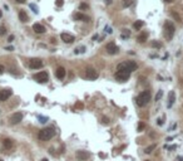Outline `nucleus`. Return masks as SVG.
I'll list each match as a JSON object with an SVG mask.
<instances>
[{"label": "nucleus", "mask_w": 183, "mask_h": 161, "mask_svg": "<svg viewBox=\"0 0 183 161\" xmlns=\"http://www.w3.org/2000/svg\"><path fill=\"white\" fill-rule=\"evenodd\" d=\"M43 67V62L40 59H38V58H34V59L30 61V68L33 69H39Z\"/></svg>", "instance_id": "1a4fd4ad"}, {"label": "nucleus", "mask_w": 183, "mask_h": 161, "mask_svg": "<svg viewBox=\"0 0 183 161\" xmlns=\"http://www.w3.org/2000/svg\"><path fill=\"white\" fill-rule=\"evenodd\" d=\"M74 20L89 21V20H90V18H89V17H87V15H84V14H82V13H77V14H74Z\"/></svg>", "instance_id": "2eb2a0df"}, {"label": "nucleus", "mask_w": 183, "mask_h": 161, "mask_svg": "<svg viewBox=\"0 0 183 161\" xmlns=\"http://www.w3.org/2000/svg\"><path fill=\"white\" fill-rule=\"evenodd\" d=\"M152 47L153 48H162V43L158 42V40H153L152 42Z\"/></svg>", "instance_id": "4be33fe9"}, {"label": "nucleus", "mask_w": 183, "mask_h": 161, "mask_svg": "<svg viewBox=\"0 0 183 161\" xmlns=\"http://www.w3.org/2000/svg\"><path fill=\"white\" fill-rule=\"evenodd\" d=\"M172 17H174V19L177 20V21H181V17H179L175 11H172Z\"/></svg>", "instance_id": "bb28decb"}, {"label": "nucleus", "mask_w": 183, "mask_h": 161, "mask_svg": "<svg viewBox=\"0 0 183 161\" xmlns=\"http://www.w3.org/2000/svg\"><path fill=\"white\" fill-rule=\"evenodd\" d=\"M21 120H23V113H21V112L13 113V115L10 116V118H9V121H10L11 125H16V123H19Z\"/></svg>", "instance_id": "423d86ee"}, {"label": "nucleus", "mask_w": 183, "mask_h": 161, "mask_svg": "<svg viewBox=\"0 0 183 161\" xmlns=\"http://www.w3.org/2000/svg\"><path fill=\"white\" fill-rule=\"evenodd\" d=\"M137 68H138L137 63H134V62H128L127 63V69L129 72H134V71H137Z\"/></svg>", "instance_id": "f3484780"}, {"label": "nucleus", "mask_w": 183, "mask_h": 161, "mask_svg": "<svg viewBox=\"0 0 183 161\" xmlns=\"http://www.w3.org/2000/svg\"><path fill=\"white\" fill-rule=\"evenodd\" d=\"M3 145H4V147H5V149H11V146H13V141L10 140V138H5V140L3 141Z\"/></svg>", "instance_id": "6ab92c4d"}, {"label": "nucleus", "mask_w": 183, "mask_h": 161, "mask_svg": "<svg viewBox=\"0 0 183 161\" xmlns=\"http://www.w3.org/2000/svg\"><path fill=\"white\" fill-rule=\"evenodd\" d=\"M63 4H64L63 0H56V1H55V5H56V6H62Z\"/></svg>", "instance_id": "c756f323"}, {"label": "nucleus", "mask_w": 183, "mask_h": 161, "mask_svg": "<svg viewBox=\"0 0 183 161\" xmlns=\"http://www.w3.org/2000/svg\"><path fill=\"white\" fill-rule=\"evenodd\" d=\"M173 34H174V25L171 23V21L167 20L166 23H164V35H166V38L168 40H171Z\"/></svg>", "instance_id": "7ed1b4c3"}, {"label": "nucleus", "mask_w": 183, "mask_h": 161, "mask_svg": "<svg viewBox=\"0 0 183 161\" xmlns=\"http://www.w3.org/2000/svg\"><path fill=\"white\" fill-rule=\"evenodd\" d=\"M144 127H145V125H144L143 122H141L139 125H138V132H142V131L144 130Z\"/></svg>", "instance_id": "a878e982"}, {"label": "nucleus", "mask_w": 183, "mask_h": 161, "mask_svg": "<svg viewBox=\"0 0 183 161\" xmlns=\"http://www.w3.org/2000/svg\"><path fill=\"white\" fill-rule=\"evenodd\" d=\"M162 94H163V92H162V91H158V93L156 94V98H154V99H156V101H159V99H160V97H162Z\"/></svg>", "instance_id": "cd10ccee"}, {"label": "nucleus", "mask_w": 183, "mask_h": 161, "mask_svg": "<svg viewBox=\"0 0 183 161\" xmlns=\"http://www.w3.org/2000/svg\"><path fill=\"white\" fill-rule=\"evenodd\" d=\"M79 9H80V10H88V9H89V5H88L87 3H80Z\"/></svg>", "instance_id": "b1692460"}, {"label": "nucleus", "mask_w": 183, "mask_h": 161, "mask_svg": "<svg viewBox=\"0 0 183 161\" xmlns=\"http://www.w3.org/2000/svg\"><path fill=\"white\" fill-rule=\"evenodd\" d=\"M4 72V67H3V65L1 64H0V74H1V73Z\"/></svg>", "instance_id": "473e14b6"}, {"label": "nucleus", "mask_w": 183, "mask_h": 161, "mask_svg": "<svg viewBox=\"0 0 183 161\" xmlns=\"http://www.w3.org/2000/svg\"><path fill=\"white\" fill-rule=\"evenodd\" d=\"M111 3H112V0H105V4H107V5H109Z\"/></svg>", "instance_id": "72a5a7b5"}, {"label": "nucleus", "mask_w": 183, "mask_h": 161, "mask_svg": "<svg viewBox=\"0 0 183 161\" xmlns=\"http://www.w3.org/2000/svg\"><path fill=\"white\" fill-rule=\"evenodd\" d=\"M85 77H87L88 79L94 80V79H97V78L99 77V74H98L97 71H94V69H92V68H88V69L85 71Z\"/></svg>", "instance_id": "0eeeda50"}, {"label": "nucleus", "mask_w": 183, "mask_h": 161, "mask_svg": "<svg viewBox=\"0 0 183 161\" xmlns=\"http://www.w3.org/2000/svg\"><path fill=\"white\" fill-rule=\"evenodd\" d=\"M75 156H77V159L78 160H88L90 157V152H88V151H77V153H75Z\"/></svg>", "instance_id": "6e6552de"}, {"label": "nucleus", "mask_w": 183, "mask_h": 161, "mask_svg": "<svg viewBox=\"0 0 183 161\" xmlns=\"http://www.w3.org/2000/svg\"><path fill=\"white\" fill-rule=\"evenodd\" d=\"M166 3H173V0H166Z\"/></svg>", "instance_id": "f704fd0d"}, {"label": "nucleus", "mask_w": 183, "mask_h": 161, "mask_svg": "<svg viewBox=\"0 0 183 161\" xmlns=\"http://www.w3.org/2000/svg\"><path fill=\"white\" fill-rule=\"evenodd\" d=\"M174 102V92H171L169 93V103H168V107H171Z\"/></svg>", "instance_id": "5701e85b"}, {"label": "nucleus", "mask_w": 183, "mask_h": 161, "mask_svg": "<svg viewBox=\"0 0 183 161\" xmlns=\"http://www.w3.org/2000/svg\"><path fill=\"white\" fill-rule=\"evenodd\" d=\"M60 38H62V40H63L64 43H73V42L75 40L74 36H73L72 34H68V33H62Z\"/></svg>", "instance_id": "9b49d317"}, {"label": "nucleus", "mask_w": 183, "mask_h": 161, "mask_svg": "<svg viewBox=\"0 0 183 161\" xmlns=\"http://www.w3.org/2000/svg\"><path fill=\"white\" fill-rule=\"evenodd\" d=\"M143 25H144V23H143L142 20H137V21H134V24H133L134 29H137V30H138V29H142Z\"/></svg>", "instance_id": "aec40b11"}, {"label": "nucleus", "mask_w": 183, "mask_h": 161, "mask_svg": "<svg viewBox=\"0 0 183 161\" xmlns=\"http://www.w3.org/2000/svg\"><path fill=\"white\" fill-rule=\"evenodd\" d=\"M15 1H16V3H19V4H24V3L26 1V0H15Z\"/></svg>", "instance_id": "2f4dec72"}, {"label": "nucleus", "mask_w": 183, "mask_h": 161, "mask_svg": "<svg viewBox=\"0 0 183 161\" xmlns=\"http://www.w3.org/2000/svg\"><path fill=\"white\" fill-rule=\"evenodd\" d=\"M107 50H108L109 54H117V53H118V50H119V48L117 47L114 43H108V44H107Z\"/></svg>", "instance_id": "f8f14e48"}, {"label": "nucleus", "mask_w": 183, "mask_h": 161, "mask_svg": "<svg viewBox=\"0 0 183 161\" xmlns=\"http://www.w3.org/2000/svg\"><path fill=\"white\" fill-rule=\"evenodd\" d=\"M145 161H149V160H145Z\"/></svg>", "instance_id": "58836bf2"}, {"label": "nucleus", "mask_w": 183, "mask_h": 161, "mask_svg": "<svg viewBox=\"0 0 183 161\" xmlns=\"http://www.w3.org/2000/svg\"><path fill=\"white\" fill-rule=\"evenodd\" d=\"M55 76L58 79H63L65 77V68L64 67H58V69L55 71Z\"/></svg>", "instance_id": "4468645a"}, {"label": "nucleus", "mask_w": 183, "mask_h": 161, "mask_svg": "<svg viewBox=\"0 0 183 161\" xmlns=\"http://www.w3.org/2000/svg\"><path fill=\"white\" fill-rule=\"evenodd\" d=\"M129 76H130V72L126 68V69H120V71H117V73H115V78L118 79V80H127L128 78H129Z\"/></svg>", "instance_id": "20e7f679"}, {"label": "nucleus", "mask_w": 183, "mask_h": 161, "mask_svg": "<svg viewBox=\"0 0 183 161\" xmlns=\"http://www.w3.org/2000/svg\"><path fill=\"white\" fill-rule=\"evenodd\" d=\"M154 149H156V145H151V146H148V147L145 149V153H151Z\"/></svg>", "instance_id": "393cba45"}, {"label": "nucleus", "mask_w": 183, "mask_h": 161, "mask_svg": "<svg viewBox=\"0 0 183 161\" xmlns=\"http://www.w3.org/2000/svg\"><path fill=\"white\" fill-rule=\"evenodd\" d=\"M132 4H133V0H123V1H122V6H123V8H128V6H130Z\"/></svg>", "instance_id": "412c9836"}, {"label": "nucleus", "mask_w": 183, "mask_h": 161, "mask_svg": "<svg viewBox=\"0 0 183 161\" xmlns=\"http://www.w3.org/2000/svg\"><path fill=\"white\" fill-rule=\"evenodd\" d=\"M147 39H148V33L147 32H143L142 34L138 35V38H137V40L139 42V43H144Z\"/></svg>", "instance_id": "dca6fc26"}, {"label": "nucleus", "mask_w": 183, "mask_h": 161, "mask_svg": "<svg viewBox=\"0 0 183 161\" xmlns=\"http://www.w3.org/2000/svg\"><path fill=\"white\" fill-rule=\"evenodd\" d=\"M151 101V92L149 91H143L142 93H139V96L137 97V105L144 107L145 105Z\"/></svg>", "instance_id": "f03ea898"}, {"label": "nucleus", "mask_w": 183, "mask_h": 161, "mask_svg": "<svg viewBox=\"0 0 183 161\" xmlns=\"http://www.w3.org/2000/svg\"><path fill=\"white\" fill-rule=\"evenodd\" d=\"M19 19H20V21H23V23H26V21L29 20V18H28V15H26V13H25L24 10L19 11Z\"/></svg>", "instance_id": "a211bd4d"}, {"label": "nucleus", "mask_w": 183, "mask_h": 161, "mask_svg": "<svg viewBox=\"0 0 183 161\" xmlns=\"http://www.w3.org/2000/svg\"><path fill=\"white\" fill-rule=\"evenodd\" d=\"M6 33V29H5V27H0V35H4Z\"/></svg>", "instance_id": "c85d7f7f"}, {"label": "nucleus", "mask_w": 183, "mask_h": 161, "mask_svg": "<svg viewBox=\"0 0 183 161\" xmlns=\"http://www.w3.org/2000/svg\"><path fill=\"white\" fill-rule=\"evenodd\" d=\"M3 17V13H1V10H0V18H1Z\"/></svg>", "instance_id": "c9c22d12"}, {"label": "nucleus", "mask_w": 183, "mask_h": 161, "mask_svg": "<svg viewBox=\"0 0 183 161\" xmlns=\"http://www.w3.org/2000/svg\"><path fill=\"white\" fill-rule=\"evenodd\" d=\"M54 135H55L54 128H52V127H47V128H44V130L40 131L39 135H38V137H39L40 141H49L52 137H54Z\"/></svg>", "instance_id": "f257e3e1"}, {"label": "nucleus", "mask_w": 183, "mask_h": 161, "mask_svg": "<svg viewBox=\"0 0 183 161\" xmlns=\"http://www.w3.org/2000/svg\"><path fill=\"white\" fill-rule=\"evenodd\" d=\"M0 161H4V160H1V159H0Z\"/></svg>", "instance_id": "4c0bfd02"}, {"label": "nucleus", "mask_w": 183, "mask_h": 161, "mask_svg": "<svg viewBox=\"0 0 183 161\" xmlns=\"http://www.w3.org/2000/svg\"><path fill=\"white\" fill-rule=\"evenodd\" d=\"M13 94V91L11 89H4V91H1L0 92V101L1 102H4V101H6L10 96Z\"/></svg>", "instance_id": "9d476101"}, {"label": "nucleus", "mask_w": 183, "mask_h": 161, "mask_svg": "<svg viewBox=\"0 0 183 161\" xmlns=\"http://www.w3.org/2000/svg\"><path fill=\"white\" fill-rule=\"evenodd\" d=\"M43 161H48V160H47V159H43Z\"/></svg>", "instance_id": "e433bc0d"}, {"label": "nucleus", "mask_w": 183, "mask_h": 161, "mask_svg": "<svg viewBox=\"0 0 183 161\" xmlns=\"http://www.w3.org/2000/svg\"><path fill=\"white\" fill-rule=\"evenodd\" d=\"M34 79L36 80V82H39V83H45V82H48L49 76H48L47 72H39V73H36V74L34 76Z\"/></svg>", "instance_id": "39448f33"}, {"label": "nucleus", "mask_w": 183, "mask_h": 161, "mask_svg": "<svg viewBox=\"0 0 183 161\" xmlns=\"http://www.w3.org/2000/svg\"><path fill=\"white\" fill-rule=\"evenodd\" d=\"M13 40H14V35H10L9 38H8V42H10V43H11Z\"/></svg>", "instance_id": "7c9ffc66"}, {"label": "nucleus", "mask_w": 183, "mask_h": 161, "mask_svg": "<svg viewBox=\"0 0 183 161\" xmlns=\"http://www.w3.org/2000/svg\"><path fill=\"white\" fill-rule=\"evenodd\" d=\"M33 30L35 33H38V34H43V33H45V28H44V25H41L40 23H35L33 25Z\"/></svg>", "instance_id": "ddd939ff"}]
</instances>
